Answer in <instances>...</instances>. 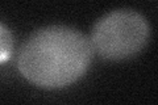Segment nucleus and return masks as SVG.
<instances>
[{
  "label": "nucleus",
  "instance_id": "nucleus-3",
  "mask_svg": "<svg viewBox=\"0 0 158 105\" xmlns=\"http://www.w3.org/2000/svg\"><path fill=\"white\" fill-rule=\"evenodd\" d=\"M13 50V37L12 33L6 28V25H0V62L6 63L12 55Z\"/></svg>",
  "mask_w": 158,
  "mask_h": 105
},
{
  "label": "nucleus",
  "instance_id": "nucleus-1",
  "mask_svg": "<svg viewBox=\"0 0 158 105\" xmlns=\"http://www.w3.org/2000/svg\"><path fill=\"white\" fill-rule=\"evenodd\" d=\"M90 38L63 25L34 32L17 57V68L28 82L42 88L70 86L86 74L92 61Z\"/></svg>",
  "mask_w": 158,
  "mask_h": 105
},
{
  "label": "nucleus",
  "instance_id": "nucleus-2",
  "mask_svg": "<svg viewBox=\"0 0 158 105\" xmlns=\"http://www.w3.org/2000/svg\"><path fill=\"white\" fill-rule=\"evenodd\" d=\"M150 34L148 20L135 9H116L95 22L90 41L94 53L107 61H123L145 47Z\"/></svg>",
  "mask_w": 158,
  "mask_h": 105
}]
</instances>
